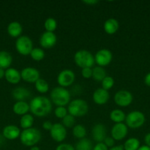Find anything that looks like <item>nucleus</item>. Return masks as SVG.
I'll use <instances>...</instances> for the list:
<instances>
[{
	"label": "nucleus",
	"mask_w": 150,
	"mask_h": 150,
	"mask_svg": "<svg viewBox=\"0 0 150 150\" xmlns=\"http://www.w3.org/2000/svg\"><path fill=\"white\" fill-rule=\"evenodd\" d=\"M57 21L53 18H48L44 23V27H45L46 32H54V31L57 29Z\"/></svg>",
	"instance_id": "nucleus-32"
},
{
	"label": "nucleus",
	"mask_w": 150,
	"mask_h": 150,
	"mask_svg": "<svg viewBox=\"0 0 150 150\" xmlns=\"http://www.w3.org/2000/svg\"><path fill=\"white\" fill-rule=\"evenodd\" d=\"M4 78L7 81V82L12 83V84H16L21 79V73H19V70L15 68H13V67H10V68L7 69L5 70Z\"/></svg>",
	"instance_id": "nucleus-19"
},
{
	"label": "nucleus",
	"mask_w": 150,
	"mask_h": 150,
	"mask_svg": "<svg viewBox=\"0 0 150 150\" xmlns=\"http://www.w3.org/2000/svg\"><path fill=\"white\" fill-rule=\"evenodd\" d=\"M30 150H41V149H40V148L38 147V146H32V147L30 148Z\"/></svg>",
	"instance_id": "nucleus-47"
},
{
	"label": "nucleus",
	"mask_w": 150,
	"mask_h": 150,
	"mask_svg": "<svg viewBox=\"0 0 150 150\" xmlns=\"http://www.w3.org/2000/svg\"><path fill=\"white\" fill-rule=\"evenodd\" d=\"M110 120L115 123H121L124 120H125L126 115L120 109H114L110 114Z\"/></svg>",
	"instance_id": "nucleus-24"
},
{
	"label": "nucleus",
	"mask_w": 150,
	"mask_h": 150,
	"mask_svg": "<svg viewBox=\"0 0 150 150\" xmlns=\"http://www.w3.org/2000/svg\"><path fill=\"white\" fill-rule=\"evenodd\" d=\"M92 142L88 139H80L75 146V150H93Z\"/></svg>",
	"instance_id": "nucleus-28"
},
{
	"label": "nucleus",
	"mask_w": 150,
	"mask_h": 150,
	"mask_svg": "<svg viewBox=\"0 0 150 150\" xmlns=\"http://www.w3.org/2000/svg\"><path fill=\"white\" fill-rule=\"evenodd\" d=\"M4 75H5V70L4 69L0 68V79H3L4 77Z\"/></svg>",
	"instance_id": "nucleus-45"
},
{
	"label": "nucleus",
	"mask_w": 150,
	"mask_h": 150,
	"mask_svg": "<svg viewBox=\"0 0 150 150\" xmlns=\"http://www.w3.org/2000/svg\"><path fill=\"white\" fill-rule=\"evenodd\" d=\"M55 150H75V148L69 144H60L56 147Z\"/></svg>",
	"instance_id": "nucleus-37"
},
{
	"label": "nucleus",
	"mask_w": 150,
	"mask_h": 150,
	"mask_svg": "<svg viewBox=\"0 0 150 150\" xmlns=\"http://www.w3.org/2000/svg\"><path fill=\"white\" fill-rule=\"evenodd\" d=\"M57 80V83L61 87H67L74 82L75 74L72 70L66 69L59 73Z\"/></svg>",
	"instance_id": "nucleus-9"
},
{
	"label": "nucleus",
	"mask_w": 150,
	"mask_h": 150,
	"mask_svg": "<svg viewBox=\"0 0 150 150\" xmlns=\"http://www.w3.org/2000/svg\"><path fill=\"white\" fill-rule=\"evenodd\" d=\"M114 85V79L111 76H106L101 81V86L102 89L108 91L111 89Z\"/></svg>",
	"instance_id": "nucleus-33"
},
{
	"label": "nucleus",
	"mask_w": 150,
	"mask_h": 150,
	"mask_svg": "<svg viewBox=\"0 0 150 150\" xmlns=\"http://www.w3.org/2000/svg\"><path fill=\"white\" fill-rule=\"evenodd\" d=\"M145 121V115L139 111H131L126 116L125 118L126 125L132 129L139 128L144 124Z\"/></svg>",
	"instance_id": "nucleus-6"
},
{
	"label": "nucleus",
	"mask_w": 150,
	"mask_h": 150,
	"mask_svg": "<svg viewBox=\"0 0 150 150\" xmlns=\"http://www.w3.org/2000/svg\"><path fill=\"white\" fill-rule=\"evenodd\" d=\"M144 82L147 86L150 87V72L146 75L145 78H144Z\"/></svg>",
	"instance_id": "nucleus-42"
},
{
	"label": "nucleus",
	"mask_w": 150,
	"mask_h": 150,
	"mask_svg": "<svg viewBox=\"0 0 150 150\" xmlns=\"http://www.w3.org/2000/svg\"><path fill=\"white\" fill-rule=\"evenodd\" d=\"M16 48L18 52L23 56H27L30 54L33 49V43L29 37L20 36L18 38L16 42Z\"/></svg>",
	"instance_id": "nucleus-7"
},
{
	"label": "nucleus",
	"mask_w": 150,
	"mask_h": 150,
	"mask_svg": "<svg viewBox=\"0 0 150 150\" xmlns=\"http://www.w3.org/2000/svg\"><path fill=\"white\" fill-rule=\"evenodd\" d=\"M62 123L64 127H71L75 124V117L71 114H67L64 118L62 120Z\"/></svg>",
	"instance_id": "nucleus-34"
},
{
	"label": "nucleus",
	"mask_w": 150,
	"mask_h": 150,
	"mask_svg": "<svg viewBox=\"0 0 150 150\" xmlns=\"http://www.w3.org/2000/svg\"><path fill=\"white\" fill-rule=\"evenodd\" d=\"M74 62L76 65L82 69L91 67L94 64L95 59L93 54L87 50H79L74 54Z\"/></svg>",
	"instance_id": "nucleus-4"
},
{
	"label": "nucleus",
	"mask_w": 150,
	"mask_h": 150,
	"mask_svg": "<svg viewBox=\"0 0 150 150\" xmlns=\"http://www.w3.org/2000/svg\"><path fill=\"white\" fill-rule=\"evenodd\" d=\"M2 135L8 140H15L17 138L20 137V129L16 125H7L3 129Z\"/></svg>",
	"instance_id": "nucleus-17"
},
{
	"label": "nucleus",
	"mask_w": 150,
	"mask_h": 150,
	"mask_svg": "<svg viewBox=\"0 0 150 150\" xmlns=\"http://www.w3.org/2000/svg\"><path fill=\"white\" fill-rule=\"evenodd\" d=\"M30 57L35 61H41L44 59V57H45V53H44V50L41 49L40 48H33L30 53Z\"/></svg>",
	"instance_id": "nucleus-31"
},
{
	"label": "nucleus",
	"mask_w": 150,
	"mask_h": 150,
	"mask_svg": "<svg viewBox=\"0 0 150 150\" xmlns=\"http://www.w3.org/2000/svg\"><path fill=\"white\" fill-rule=\"evenodd\" d=\"M13 62L11 54L6 51H0V68L8 69Z\"/></svg>",
	"instance_id": "nucleus-23"
},
{
	"label": "nucleus",
	"mask_w": 150,
	"mask_h": 150,
	"mask_svg": "<svg viewBox=\"0 0 150 150\" xmlns=\"http://www.w3.org/2000/svg\"><path fill=\"white\" fill-rule=\"evenodd\" d=\"M128 133V127L124 123H116L111 130L112 138L115 141H121L124 139Z\"/></svg>",
	"instance_id": "nucleus-13"
},
{
	"label": "nucleus",
	"mask_w": 150,
	"mask_h": 150,
	"mask_svg": "<svg viewBox=\"0 0 150 150\" xmlns=\"http://www.w3.org/2000/svg\"><path fill=\"white\" fill-rule=\"evenodd\" d=\"M109 150H124V146L122 145H119V146H114L112 148H110Z\"/></svg>",
	"instance_id": "nucleus-44"
},
{
	"label": "nucleus",
	"mask_w": 150,
	"mask_h": 150,
	"mask_svg": "<svg viewBox=\"0 0 150 150\" xmlns=\"http://www.w3.org/2000/svg\"><path fill=\"white\" fill-rule=\"evenodd\" d=\"M68 111L69 114L74 117H83L88 113V105L84 100H74L69 103L68 105Z\"/></svg>",
	"instance_id": "nucleus-5"
},
{
	"label": "nucleus",
	"mask_w": 150,
	"mask_h": 150,
	"mask_svg": "<svg viewBox=\"0 0 150 150\" xmlns=\"http://www.w3.org/2000/svg\"><path fill=\"white\" fill-rule=\"evenodd\" d=\"M93 150H109L108 147L104 144L103 142L101 143H97L93 148Z\"/></svg>",
	"instance_id": "nucleus-39"
},
{
	"label": "nucleus",
	"mask_w": 150,
	"mask_h": 150,
	"mask_svg": "<svg viewBox=\"0 0 150 150\" xmlns=\"http://www.w3.org/2000/svg\"><path fill=\"white\" fill-rule=\"evenodd\" d=\"M29 110V104L26 101H17L13 105V111L17 115H25Z\"/></svg>",
	"instance_id": "nucleus-22"
},
{
	"label": "nucleus",
	"mask_w": 150,
	"mask_h": 150,
	"mask_svg": "<svg viewBox=\"0 0 150 150\" xmlns=\"http://www.w3.org/2000/svg\"><path fill=\"white\" fill-rule=\"evenodd\" d=\"M67 109L64 106H57L54 110V115L56 117L63 120L66 115H67Z\"/></svg>",
	"instance_id": "nucleus-35"
},
{
	"label": "nucleus",
	"mask_w": 150,
	"mask_h": 150,
	"mask_svg": "<svg viewBox=\"0 0 150 150\" xmlns=\"http://www.w3.org/2000/svg\"><path fill=\"white\" fill-rule=\"evenodd\" d=\"M41 133L38 129L35 127L24 130L21 133L20 141L26 146H34L41 141Z\"/></svg>",
	"instance_id": "nucleus-2"
},
{
	"label": "nucleus",
	"mask_w": 150,
	"mask_h": 150,
	"mask_svg": "<svg viewBox=\"0 0 150 150\" xmlns=\"http://www.w3.org/2000/svg\"><path fill=\"white\" fill-rule=\"evenodd\" d=\"M83 2L85 4H88V5H94V4H97L99 1H96V0H87V1L86 0H84Z\"/></svg>",
	"instance_id": "nucleus-43"
},
{
	"label": "nucleus",
	"mask_w": 150,
	"mask_h": 150,
	"mask_svg": "<svg viewBox=\"0 0 150 150\" xmlns=\"http://www.w3.org/2000/svg\"><path fill=\"white\" fill-rule=\"evenodd\" d=\"M49 132L51 139L56 142H62L63 140H65L67 135L66 127L63 125V124H60V123L53 124L52 127Z\"/></svg>",
	"instance_id": "nucleus-11"
},
{
	"label": "nucleus",
	"mask_w": 150,
	"mask_h": 150,
	"mask_svg": "<svg viewBox=\"0 0 150 150\" xmlns=\"http://www.w3.org/2000/svg\"><path fill=\"white\" fill-rule=\"evenodd\" d=\"M21 77L28 83H35L40 79V73L34 67H25L21 72Z\"/></svg>",
	"instance_id": "nucleus-12"
},
{
	"label": "nucleus",
	"mask_w": 150,
	"mask_h": 150,
	"mask_svg": "<svg viewBox=\"0 0 150 150\" xmlns=\"http://www.w3.org/2000/svg\"><path fill=\"white\" fill-rule=\"evenodd\" d=\"M107 134L106 127L101 123L96 124L92 128V136L93 139L97 143H101L104 141Z\"/></svg>",
	"instance_id": "nucleus-15"
},
{
	"label": "nucleus",
	"mask_w": 150,
	"mask_h": 150,
	"mask_svg": "<svg viewBox=\"0 0 150 150\" xmlns=\"http://www.w3.org/2000/svg\"><path fill=\"white\" fill-rule=\"evenodd\" d=\"M52 126H53V124L51 122L45 121L44 123H43L42 127L45 130H49V131H50V130L51 129Z\"/></svg>",
	"instance_id": "nucleus-40"
},
{
	"label": "nucleus",
	"mask_w": 150,
	"mask_h": 150,
	"mask_svg": "<svg viewBox=\"0 0 150 150\" xmlns=\"http://www.w3.org/2000/svg\"><path fill=\"white\" fill-rule=\"evenodd\" d=\"M7 33L12 38H19L23 31L21 24L18 21H13L7 26Z\"/></svg>",
	"instance_id": "nucleus-20"
},
{
	"label": "nucleus",
	"mask_w": 150,
	"mask_h": 150,
	"mask_svg": "<svg viewBox=\"0 0 150 150\" xmlns=\"http://www.w3.org/2000/svg\"><path fill=\"white\" fill-rule=\"evenodd\" d=\"M133 100L132 93L126 90H120L114 95V101L120 107H126L130 105Z\"/></svg>",
	"instance_id": "nucleus-8"
},
{
	"label": "nucleus",
	"mask_w": 150,
	"mask_h": 150,
	"mask_svg": "<svg viewBox=\"0 0 150 150\" xmlns=\"http://www.w3.org/2000/svg\"><path fill=\"white\" fill-rule=\"evenodd\" d=\"M34 122V118L32 115L26 114L23 115L20 120V125L24 130L29 129L32 127V125Z\"/></svg>",
	"instance_id": "nucleus-26"
},
{
	"label": "nucleus",
	"mask_w": 150,
	"mask_h": 150,
	"mask_svg": "<svg viewBox=\"0 0 150 150\" xmlns=\"http://www.w3.org/2000/svg\"><path fill=\"white\" fill-rule=\"evenodd\" d=\"M73 135L75 138L82 139L86 136V129L83 125H76L73 128Z\"/></svg>",
	"instance_id": "nucleus-29"
},
{
	"label": "nucleus",
	"mask_w": 150,
	"mask_h": 150,
	"mask_svg": "<svg viewBox=\"0 0 150 150\" xmlns=\"http://www.w3.org/2000/svg\"><path fill=\"white\" fill-rule=\"evenodd\" d=\"M51 109V102L46 97L37 96L32 98L29 103V110L36 117H46L50 114Z\"/></svg>",
	"instance_id": "nucleus-1"
},
{
	"label": "nucleus",
	"mask_w": 150,
	"mask_h": 150,
	"mask_svg": "<svg viewBox=\"0 0 150 150\" xmlns=\"http://www.w3.org/2000/svg\"><path fill=\"white\" fill-rule=\"evenodd\" d=\"M106 71L103 67L97 66L93 69L92 77L96 81H102L103 79L106 77Z\"/></svg>",
	"instance_id": "nucleus-27"
},
{
	"label": "nucleus",
	"mask_w": 150,
	"mask_h": 150,
	"mask_svg": "<svg viewBox=\"0 0 150 150\" xmlns=\"http://www.w3.org/2000/svg\"><path fill=\"white\" fill-rule=\"evenodd\" d=\"M93 75V69L90 68V67H86V68H83L82 70V76L85 79H90L92 77Z\"/></svg>",
	"instance_id": "nucleus-36"
},
{
	"label": "nucleus",
	"mask_w": 150,
	"mask_h": 150,
	"mask_svg": "<svg viewBox=\"0 0 150 150\" xmlns=\"http://www.w3.org/2000/svg\"><path fill=\"white\" fill-rule=\"evenodd\" d=\"M95 62L99 67H105L110 64L111 62L113 55H112L111 51L107 49H101L98 51L96 54Z\"/></svg>",
	"instance_id": "nucleus-10"
},
{
	"label": "nucleus",
	"mask_w": 150,
	"mask_h": 150,
	"mask_svg": "<svg viewBox=\"0 0 150 150\" xmlns=\"http://www.w3.org/2000/svg\"><path fill=\"white\" fill-rule=\"evenodd\" d=\"M103 143H104L107 147L112 148L113 146H114L115 140L112 137H106L104 141L103 142Z\"/></svg>",
	"instance_id": "nucleus-38"
},
{
	"label": "nucleus",
	"mask_w": 150,
	"mask_h": 150,
	"mask_svg": "<svg viewBox=\"0 0 150 150\" xmlns=\"http://www.w3.org/2000/svg\"><path fill=\"white\" fill-rule=\"evenodd\" d=\"M50 98L53 103L57 106H65L70 103L71 95L69 91L64 87H54L50 93Z\"/></svg>",
	"instance_id": "nucleus-3"
},
{
	"label": "nucleus",
	"mask_w": 150,
	"mask_h": 150,
	"mask_svg": "<svg viewBox=\"0 0 150 150\" xmlns=\"http://www.w3.org/2000/svg\"><path fill=\"white\" fill-rule=\"evenodd\" d=\"M110 98L108 91L102 89V88H99L93 94V100L94 102L98 105H104L108 101Z\"/></svg>",
	"instance_id": "nucleus-16"
},
{
	"label": "nucleus",
	"mask_w": 150,
	"mask_h": 150,
	"mask_svg": "<svg viewBox=\"0 0 150 150\" xmlns=\"http://www.w3.org/2000/svg\"><path fill=\"white\" fill-rule=\"evenodd\" d=\"M119 28V23L116 19L109 18L104 22V29L105 32L108 35H113L118 31Z\"/></svg>",
	"instance_id": "nucleus-21"
},
{
	"label": "nucleus",
	"mask_w": 150,
	"mask_h": 150,
	"mask_svg": "<svg viewBox=\"0 0 150 150\" xmlns=\"http://www.w3.org/2000/svg\"><path fill=\"white\" fill-rule=\"evenodd\" d=\"M138 150H150V147L147 146L146 145H143V146H140Z\"/></svg>",
	"instance_id": "nucleus-46"
},
{
	"label": "nucleus",
	"mask_w": 150,
	"mask_h": 150,
	"mask_svg": "<svg viewBox=\"0 0 150 150\" xmlns=\"http://www.w3.org/2000/svg\"><path fill=\"white\" fill-rule=\"evenodd\" d=\"M35 89L40 93H46L48 92L49 88L48 83L43 79H38L35 83Z\"/></svg>",
	"instance_id": "nucleus-30"
},
{
	"label": "nucleus",
	"mask_w": 150,
	"mask_h": 150,
	"mask_svg": "<svg viewBox=\"0 0 150 150\" xmlns=\"http://www.w3.org/2000/svg\"><path fill=\"white\" fill-rule=\"evenodd\" d=\"M12 96L17 101H26V100L30 98L31 92L26 88L19 86L13 89Z\"/></svg>",
	"instance_id": "nucleus-18"
},
{
	"label": "nucleus",
	"mask_w": 150,
	"mask_h": 150,
	"mask_svg": "<svg viewBox=\"0 0 150 150\" xmlns=\"http://www.w3.org/2000/svg\"><path fill=\"white\" fill-rule=\"evenodd\" d=\"M144 142H145L146 145L149 147H150V133H147L144 137Z\"/></svg>",
	"instance_id": "nucleus-41"
},
{
	"label": "nucleus",
	"mask_w": 150,
	"mask_h": 150,
	"mask_svg": "<svg viewBox=\"0 0 150 150\" xmlns=\"http://www.w3.org/2000/svg\"><path fill=\"white\" fill-rule=\"evenodd\" d=\"M57 42V36L54 32H45L40 38V44L44 48H51Z\"/></svg>",
	"instance_id": "nucleus-14"
},
{
	"label": "nucleus",
	"mask_w": 150,
	"mask_h": 150,
	"mask_svg": "<svg viewBox=\"0 0 150 150\" xmlns=\"http://www.w3.org/2000/svg\"><path fill=\"white\" fill-rule=\"evenodd\" d=\"M123 146L124 150H138L141 146L140 141L136 138H129L125 142Z\"/></svg>",
	"instance_id": "nucleus-25"
}]
</instances>
